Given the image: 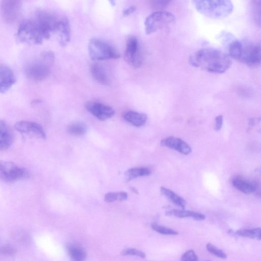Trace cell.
Returning a JSON list of instances; mask_svg holds the SVG:
<instances>
[{"mask_svg": "<svg viewBox=\"0 0 261 261\" xmlns=\"http://www.w3.org/2000/svg\"><path fill=\"white\" fill-rule=\"evenodd\" d=\"M22 0H3L1 13L4 19L8 22L14 21L19 13Z\"/></svg>", "mask_w": 261, "mask_h": 261, "instance_id": "cell-11", "label": "cell"}, {"mask_svg": "<svg viewBox=\"0 0 261 261\" xmlns=\"http://www.w3.org/2000/svg\"><path fill=\"white\" fill-rule=\"evenodd\" d=\"M166 215L174 216L179 218H190L195 220H202L205 219L204 215L191 211L182 210H171L166 212Z\"/></svg>", "mask_w": 261, "mask_h": 261, "instance_id": "cell-20", "label": "cell"}, {"mask_svg": "<svg viewBox=\"0 0 261 261\" xmlns=\"http://www.w3.org/2000/svg\"><path fill=\"white\" fill-rule=\"evenodd\" d=\"M161 145L185 155H188L192 151V149L188 143L180 138L173 136L162 140Z\"/></svg>", "mask_w": 261, "mask_h": 261, "instance_id": "cell-14", "label": "cell"}, {"mask_svg": "<svg viewBox=\"0 0 261 261\" xmlns=\"http://www.w3.org/2000/svg\"><path fill=\"white\" fill-rule=\"evenodd\" d=\"M121 254L122 255H135L142 258L145 257V254L143 252L135 248H126L123 250Z\"/></svg>", "mask_w": 261, "mask_h": 261, "instance_id": "cell-31", "label": "cell"}, {"mask_svg": "<svg viewBox=\"0 0 261 261\" xmlns=\"http://www.w3.org/2000/svg\"><path fill=\"white\" fill-rule=\"evenodd\" d=\"M181 259L185 261H197L198 257L194 250H189L182 254Z\"/></svg>", "mask_w": 261, "mask_h": 261, "instance_id": "cell-32", "label": "cell"}, {"mask_svg": "<svg viewBox=\"0 0 261 261\" xmlns=\"http://www.w3.org/2000/svg\"><path fill=\"white\" fill-rule=\"evenodd\" d=\"M151 6L157 10H161L167 7L173 0H149Z\"/></svg>", "mask_w": 261, "mask_h": 261, "instance_id": "cell-30", "label": "cell"}, {"mask_svg": "<svg viewBox=\"0 0 261 261\" xmlns=\"http://www.w3.org/2000/svg\"><path fill=\"white\" fill-rule=\"evenodd\" d=\"M150 169L146 167H137L128 169L125 173L126 177L128 180L136 177L147 176L151 174Z\"/></svg>", "mask_w": 261, "mask_h": 261, "instance_id": "cell-23", "label": "cell"}, {"mask_svg": "<svg viewBox=\"0 0 261 261\" xmlns=\"http://www.w3.org/2000/svg\"><path fill=\"white\" fill-rule=\"evenodd\" d=\"M86 109L100 120H105L114 115L113 109L108 105L96 101H89L86 104Z\"/></svg>", "mask_w": 261, "mask_h": 261, "instance_id": "cell-12", "label": "cell"}, {"mask_svg": "<svg viewBox=\"0 0 261 261\" xmlns=\"http://www.w3.org/2000/svg\"><path fill=\"white\" fill-rule=\"evenodd\" d=\"M69 134L75 136H82L87 131V126L83 123L76 122L69 125L67 128Z\"/></svg>", "mask_w": 261, "mask_h": 261, "instance_id": "cell-26", "label": "cell"}, {"mask_svg": "<svg viewBox=\"0 0 261 261\" xmlns=\"http://www.w3.org/2000/svg\"><path fill=\"white\" fill-rule=\"evenodd\" d=\"M90 72L93 78L98 83L107 85L110 80L104 67L98 63L92 64L90 67Z\"/></svg>", "mask_w": 261, "mask_h": 261, "instance_id": "cell-17", "label": "cell"}, {"mask_svg": "<svg viewBox=\"0 0 261 261\" xmlns=\"http://www.w3.org/2000/svg\"><path fill=\"white\" fill-rule=\"evenodd\" d=\"M12 70L7 65L0 64V93H4L16 83Z\"/></svg>", "mask_w": 261, "mask_h": 261, "instance_id": "cell-13", "label": "cell"}, {"mask_svg": "<svg viewBox=\"0 0 261 261\" xmlns=\"http://www.w3.org/2000/svg\"><path fill=\"white\" fill-rule=\"evenodd\" d=\"M190 63L193 66L214 73H223L231 65L230 57L218 49H200L191 55Z\"/></svg>", "mask_w": 261, "mask_h": 261, "instance_id": "cell-1", "label": "cell"}, {"mask_svg": "<svg viewBox=\"0 0 261 261\" xmlns=\"http://www.w3.org/2000/svg\"><path fill=\"white\" fill-rule=\"evenodd\" d=\"M14 127L17 132L23 135L43 140L46 138L43 127L35 122L27 120L19 121L15 124Z\"/></svg>", "mask_w": 261, "mask_h": 261, "instance_id": "cell-10", "label": "cell"}, {"mask_svg": "<svg viewBox=\"0 0 261 261\" xmlns=\"http://www.w3.org/2000/svg\"><path fill=\"white\" fill-rule=\"evenodd\" d=\"M55 60L54 54L50 50L42 53L39 60L30 63L25 68V74L30 80L38 82L49 74L50 66Z\"/></svg>", "mask_w": 261, "mask_h": 261, "instance_id": "cell-4", "label": "cell"}, {"mask_svg": "<svg viewBox=\"0 0 261 261\" xmlns=\"http://www.w3.org/2000/svg\"><path fill=\"white\" fill-rule=\"evenodd\" d=\"M127 198V194L124 192L108 193L105 195L104 200L106 202L110 203L118 201H123Z\"/></svg>", "mask_w": 261, "mask_h": 261, "instance_id": "cell-27", "label": "cell"}, {"mask_svg": "<svg viewBox=\"0 0 261 261\" xmlns=\"http://www.w3.org/2000/svg\"><path fill=\"white\" fill-rule=\"evenodd\" d=\"M229 56L250 67L260 64V46L251 42L234 40L229 45Z\"/></svg>", "mask_w": 261, "mask_h": 261, "instance_id": "cell-2", "label": "cell"}, {"mask_svg": "<svg viewBox=\"0 0 261 261\" xmlns=\"http://www.w3.org/2000/svg\"><path fill=\"white\" fill-rule=\"evenodd\" d=\"M232 184L239 191L246 194H251L256 190V187L253 183L241 177L233 178Z\"/></svg>", "mask_w": 261, "mask_h": 261, "instance_id": "cell-19", "label": "cell"}, {"mask_svg": "<svg viewBox=\"0 0 261 261\" xmlns=\"http://www.w3.org/2000/svg\"><path fill=\"white\" fill-rule=\"evenodd\" d=\"M223 116L221 115L217 116L215 119L214 128L218 131L221 129L223 124Z\"/></svg>", "mask_w": 261, "mask_h": 261, "instance_id": "cell-33", "label": "cell"}, {"mask_svg": "<svg viewBox=\"0 0 261 261\" xmlns=\"http://www.w3.org/2000/svg\"><path fill=\"white\" fill-rule=\"evenodd\" d=\"M160 191L163 195L168 198L175 204L180 207L182 209H185L186 206V201L183 198L177 195L173 191L164 187H161Z\"/></svg>", "mask_w": 261, "mask_h": 261, "instance_id": "cell-22", "label": "cell"}, {"mask_svg": "<svg viewBox=\"0 0 261 261\" xmlns=\"http://www.w3.org/2000/svg\"><path fill=\"white\" fill-rule=\"evenodd\" d=\"M88 50L91 59L95 61L115 59L120 57L118 53L112 46L95 38L90 40Z\"/></svg>", "mask_w": 261, "mask_h": 261, "instance_id": "cell-5", "label": "cell"}, {"mask_svg": "<svg viewBox=\"0 0 261 261\" xmlns=\"http://www.w3.org/2000/svg\"><path fill=\"white\" fill-rule=\"evenodd\" d=\"M67 252L69 256L74 260H83L86 258V252L81 246L70 244L67 245Z\"/></svg>", "mask_w": 261, "mask_h": 261, "instance_id": "cell-21", "label": "cell"}, {"mask_svg": "<svg viewBox=\"0 0 261 261\" xmlns=\"http://www.w3.org/2000/svg\"><path fill=\"white\" fill-rule=\"evenodd\" d=\"M251 10L255 24L260 25V0H251Z\"/></svg>", "mask_w": 261, "mask_h": 261, "instance_id": "cell-25", "label": "cell"}, {"mask_svg": "<svg viewBox=\"0 0 261 261\" xmlns=\"http://www.w3.org/2000/svg\"><path fill=\"white\" fill-rule=\"evenodd\" d=\"M28 171L15 163L0 160V178L7 182H13L29 177Z\"/></svg>", "mask_w": 261, "mask_h": 261, "instance_id": "cell-8", "label": "cell"}, {"mask_svg": "<svg viewBox=\"0 0 261 261\" xmlns=\"http://www.w3.org/2000/svg\"><path fill=\"white\" fill-rule=\"evenodd\" d=\"M14 139L13 132L9 124L4 120H0V150L8 149Z\"/></svg>", "mask_w": 261, "mask_h": 261, "instance_id": "cell-15", "label": "cell"}, {"mask_svg": "<svg viewBox=\"0 0 261 261\" xmlns=\"http://www.w3.org/2000/svg\"><path fill=\"white\" fill-rule=\"evenodd\" d=\"M206 248L209 252L219 258L224 259L227 257L226 254L223 250L215 246L212 244H207Z\"/></svg>", "mask_w": 261, "mask_h": 261, "instance_id": "cell-29", "label": "cell"}, {"mask_svg": "<svg viewBox=\"0 0 261 261\" xmlns=\"http://www.w3.org/2000/svg\"><path fill=\"white\" fill-rule=\"evenodd\" d=\"M56 32L59 34L61 45L63 47L66 46L69 41L70 36L69 23L66 18L59 19Z\"/></svg>", "mask_w": 261, "mask_h": 261, "instance_id": "cell-16", "label": "cell"}, {"mask_svg": "<svg viewBox=\"0 0 261 261\" xmlns=\"http://www.w3.org/2000/svg\"><path fill=\"white\" fill-rule=\"evenodd\" d=\"M124 59L128 64L134 67L138 68L141 66L143 58L138 39L135 37L132 36L127 39Z\"/></svg>", "mask_w": 261, "mask_h": 261, "instance_id": "cell-9", "label": "cell"}, {"mask_svg": "<svg viewBox=\"0 0 261 261\" xmlns=\"http://www.w3.org/2000/svg\"><path fill=\"white\" fill-rule=\"evenodd\" d=\"M260 227L240 229L236 232V234L238 236L258 240H260Z\"/></svg>", "mask_w": 261, "mask_h": 261, "instance_id": "cell-24", "label": "cell"}, {"mask_svg": "<svg viewBox=\"0 0 261 261\" xmlns=\"http://www.w3.org/2000/svg\"><path fill=\"white\" fill-rule=\"evenodd\" d=\"M122 117L126 121L137 127L143 125L147 120V116L145 114L133 111L124 112Z\"/></svg>", "mask_w": 261, "mask_h": 261, "instance_id": "cell-18", "label": "cell"}, {"mask_svg": "<svg viewBox=\"0 0 261 261\" xmlns=\"http://www.w3.org/2000/svg\"><path fill=\"white\" fill-rule=\"evenodd\" d=\"M17 37L19 40L30 44H40L44 39L35 20H25L19 25Z\"/></svg>", "mask_w": 261, "mask_h": 261, "instance_id": "cell-7", "label": "cell"}, {"mask_svg": "<svg viewBox=\"0 0 261 261\" xmlns=\"http://www.w3.org/2000/svg\"><path fill=\"white\" fill-rule=\"evenodd\" d=\"M110 4H111V5L112 6H114L115 5V0H109Z\"/></svg>", "mask_w": 261, "mask_h": 261, "instance_id": "cell-36", "label": "cell"}, {"mask_svg": "<svg viewBox=\"0 0 261 261\" xmlns=\"http://www.w3.org/2000/svg\"><path fill=\"white\" fill-rule=\"evenodd\" d=\"M1 252L3 253L7 254H13L15 252V251L13 249V248L9 247H4L1 249Z\"/></svg>", "mask_w": 261, "mask_h": 261, "instance_id": "cell-35", "label": "cell"}, {"mask_svg": "<svg viewBox=\"0 0 261 261\" xmlns=\"http://www.w3.org/2000/svg\"><path fill=\"white\" fill-rule=\"evenodd\" d=\"M136 10V7L134 6H130L123 11L124 16H128L133 13Z\"/></svg>", "mask_w": 261, "mask_h": 261, "instance_id": "cell-34", "label": "cell"}, {"mask_svg": "<svg viewBox=\"0 0 261 261\" xmlns=\"http://www.w3.org/2000/svg\"><path fill=\"white\" fill-rule=\"evenodd\" d=\"M151 227L152 229L156 232L164 235H177L178 233V232L175 230L158 225L156 223L152 224Z\"/></svg>", "mask_w": 261, "mask_h": 261, "instance_id": "cell-28", "label": "cell"}, {"mask_svg": "<svg viewBox=\"0 0 261 261\" xmlns=\"http://www.w3.org/2000/svg\"><path fill=\"white\" fill-rule=\"evenodd\" d=\"M196 10L202 15L212 19H222L233 12L231 0H192Z\"/></svg>", "mask_w": 261, "mask_h": 261, "instance_id": "cell-3", "label": "cell"}, {"mask_svg": "<svg viewBox=\"0 0 261 261\" xmlns=\"http://www.w3.org/2000/svg\"><path fill=\"white\" fill-rule=\"evenodd\" d=\"M175 19V16L171 12L163 10H157L146 18L144 22L145 33L147 35L155 33L173 22Z\"/></svg>", "mask_w": 261, "mask_h": 261, "instance_id": "cell-6", "label": "cell"}]
</instances>
